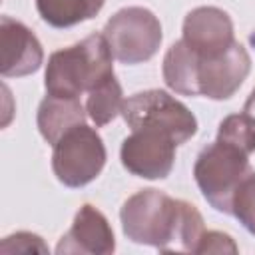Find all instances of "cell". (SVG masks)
<instances>
[{
	"label": "cell",
	"instance_id": "cell-1",
	"mask_svg": "<svg viewBox=\"0 0 255 255\" xmlns=\"http://www.w3.org/2000/svg\"><path fill=\"white\" fill-rule=\"evenodd\" d=\"M120 219L128 239L163 253H195L205 233L203 217L195 205L153 187L128 197L120 209Z\"/></svg>",
	"mask_w": 255,
	"mask_h": 255
},
{
	"label": "cell",
	"instance_id": "cell-2",
	"mask_svg": "<svg viewBox=\"0 0 255 255\" xmlns=\"http://www.w3.org/2000/svg\"><path fill=\"white\" fill-rule=\"evenodd\" d=\"M114 54L104 34H90L74 46L50 54L44 74L46 94L80 98L114 76Z\"/></svg>",
	"mask_w": 255,
	"mask_h": 255
},
{
	"label": "cell",
	"instance_id": "cell-3",
	"mask_svg": "<svg viewBox=\"0 0 255 255\" xmlns=\"http://www.w3.org/2000/svg\"><path fill=\"white\" fill-rule=\"evenodd\" d=\"M251 171L249 153L221 139L205 145L193 165V177L205 201L213 209L229 215L233 193Z\"/></svg>",
	"mask_w": 255,
	"mask_h": 255
},
{
	"label": "cell",
	"instance_id": "cell-4",
	"mask_svg": "<svg viewBox=\"0 0 255 255\" xmlns=\"http://www.w3.org/2000/svg\"><path fill=\"white\" fill-rule=\"evenodd\" d=\"M122 116L129 129L161 131L177 145L191 139L197 131V120L189 108L163 90H145L129 96Z\"/></svg>",
	"mask_w": 255,
	"mask_h": 255
},
{
	"label": "cell",
	"instance_id": "cell-5",
	"mask_svg": "<svg viewBox=\"0 0 255 255\" xmlns=\"http://www.w3.org/2000/svg\"><path fill=\"white\" fill-rule=\"evenodd\" d=\"M102 34L106 36L114 58L129 66L151 60L163 40L157 16L143 6L118 10L106 22Z\"/></svg>",
	"mask_w": 255,
	"mask_h": 255
},
{
	"label": "cell",
	"instance_id": "cell-6",
	"mask_svg": "<svg viewBox=\"0 0 255 255\" xmlns=\"http://www.w3.org/2000/svg\"><path fill=\"white\" fill-rule=\"evenodd\" d=\"M52 169L66 187H84L94 181L106 165V145L100 133L80 124L68 129L54 145Z\"/></svg>",
	"mask_w": 255,
	"mask_h": 255
},
{
	"label": "cell",
	"instance_id": "cell-7",
	"mask_svg": "<svg viewBox=\"0 0 255 255\" xmlns=\"http://www.w3.org/2000/svg\"><path fill=\"white\" fill-rule=\"evenodd\" d=\"M175 147L177 143L167 133L131 129V133L122 141L120 159L131 175L143 179H163L173 169Z\"/></svg>",
	"mask_w": 255,
	"mask_h": 255
},
{
	"label": "cell",
	"instance_id": "cell-8",
	"mask_svg": "<svg viewBox=\"0 0 255 255\" xmlns=\"http://www.w3.org/2000/svg\"><path fill=\"white\" fill-rule=\"evenodd\" d=\"M249 70H251L249 52L237 40L227 52H223L217 58H199L195 54L197 96H205L209 100H227L241 88Z\"/></svg>",
	"mask_w": 255,
	"mask_h": 255
},
{
	"label": "cell",
	"instance_id": "cell-9",
	"mask_svg": "<svg viewBox=\"0 0 255 255\" xmlns=\"http://www.w3.org/2000/svg\"><path fill=\"white\" fill-rule=\"evenodd\" d=\"M181 40L199 58H217L235 42L233 22L229 14L217 6L193 8L183 20Z\"/></svg>",
	"mask_w": 255,
	"mask_h": 255
},
{
	"label": "cell",
	"instance_id": "cell-10",
	"mask_svg": "<svg viewBox=\"0 0 255 255\" xmlns=\"http://www.w3.org/2000/svg\"><path fill=\"white\" fill-rule=\"evenodd\" d=\"M0 74L4 78L30 76L44 62V50L36 34L10 16H2L0 20Z\"/></svg>",
	"mask_w": 255,
	"mask_h": 255
},
{
	"label": "cell",
	"instance_id": "cell-11",
	"mask_svg": "<svg viewBox=\"0 0 255 255\" xmlns=\"http://www.w3.org/2000/svg\"><path fill=\"white\" fill-rule=\"evenodd\" d=\"M116 249L114 231L106 215L94 205L86 203L78 209L72 227L58 241L56 253H88V255H110Z\"/></svg>",
	"mask_w": 255,
	"mask_h": 255
},
{
	"label": "cell",
	"instance_id": "cell-12",
	"mask_svg": "<svg viewBox=\"0 0 255 255\" xmlns=\"http://www.w3.org/2000/svg\"><path fill=\"white\" fill-rule=\"evenodd\" d=\"M86 106L80 104V98H62L46 94L38 106L36 124L42 137L54 145L68 129L86 124Z\"/></svg>",
	"mask_w": 255,
	"mask_h": 255
},
{
	"label": "cell",
	"instance_id": "cell-13",
	"mask_svg": "<svg viewBox=\"0 0 255 255\" xmlns=\"http://www.w3.org/2000/svg\"><path fill=\"white\" fill-rule=\"evenodd\" d=\"M163 80L169 90L181 96H197L195 90V54L183 42L177 40L165 52L163 58Z\"/></svg>",
	"mask_w": 255,
	"mask_h": 255
},
{
	"label": "cell",
	"instance_id": "cell-14",
	"mask_svg": "<svg viewBox=\"0 0 255 255\" xmlns=\"http://www.w3.org/2000/svg\"><path fill=\"white\" fill-rule=\"evenodd\" d=\"M106 0H36L40 18L52 28H72L94 18Z\"/></svg>",
	"mask_w": 255,
	"mask_h": 255
},
{
	"label": "cell",
	"instance_id": "cell-15",
	"mask_svg": "<svg viewBox=\"0 0 255 255\" xmlns=\"http://www.w3.org/2000/svg\"><path fill=\"white\" fill-rule=\"evenodd\" d=\"M124 90L122 84L118 82L116 76H112L110 80H106L104 84H100L98 88H94L88 94L86 100V114L88 118L98 126H108L110 122H114L122 110H124Z\"/></svg>",
	"mask_w": 255,
	"mask_h": 255
},
{
	"label": "cell",
	"instance_id": "cell-16",
	"mask_svg": "<svg viewBox=\"0 0 255 255\" xmlns=\"http://www.w3.org/2000/svg\"><path fill=\"white\" fill-rule=\"evenodd\" d=\"M217 139L233 143L251 155L255 151V122L245 114H231L221 120Z\"/></svg>",
	"mask_w": 255,
	"mask_h": 255
},
{
	"label": "cell",
	"instance_id": "cell-17",
	"mask_svg": "<svg viewBox=\"0 0 255 255\" xmlns=\"http://www.w3.org/2000/svg\"><path fill=\"white\" fill-rule=\"evenodd\" d=\"M231 215L255 235V169L239 183L231 201Z\"/></svg>",
	"mask_w": 255,
	"mask_h": 255
},
{
	"label": "cell",
	"instance_id": "cell-18",
	"mask_svg": "<svg viewBox=\"0 0 255 255\" xmlns=\"http://www.w3.org/2000/svg\"><path fill=\"white\" fill-rule=\"evenodd\" d=\"M0 251L2 253H48V245L42 241L40 235L18 231L2 239Z\"/></svg>",
	"mask_w": 255,
	"mask_h": 255
},
{
	"label": "cell",
	"instance_id": "cell-19",
	"mask_svg": "<svg viewBox=\"0 0 255 255\" xmlns=\"http://www.w3.org/2000/svg\"><path fill=\"white\" fill-rule=\"evenodd\" d=\"M195 253H237V245L227 233L205 231L195 247Z\"/></svg>",
	"mask_w": 255,
	"mask_h": 255
},
{
	"label": "cell",
	"instance_id": "cell-20",
	"mask_svg": "<svg viewBox=\"0 0 255 255\" xmlns=\"http://www.w3.org/2000/svg\"><path fill=\"white\" fill-rule=\"evenodd\" d=\"M243 114L249 116V118L255 122V88L251 90V94H249V98H247V102H245V106H243Z\"/></svg>",
	"mask_w": 255,
	"mask_h": 255
}]
</instances>
